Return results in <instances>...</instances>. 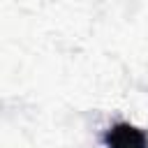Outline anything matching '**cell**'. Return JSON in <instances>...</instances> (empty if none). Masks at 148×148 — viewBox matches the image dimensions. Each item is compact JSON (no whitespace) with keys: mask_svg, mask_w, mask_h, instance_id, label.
Returning a JSON list of instances; mask_svg holds the SVG:
<instances>
[{"mask_svg":"<svg viewBox=\"0 0 148 148\" xmlns=\"http://www.w3.org/2000/svg\"><path fill=\"white\" fill-rule=\"evenodd\" d=\"M106 148H148V134L132 123H116L104 132Z\"/></svg>","mask_w":148,"mask_h":148,"instance_id":"1","label":"cell"}]
</instances>
